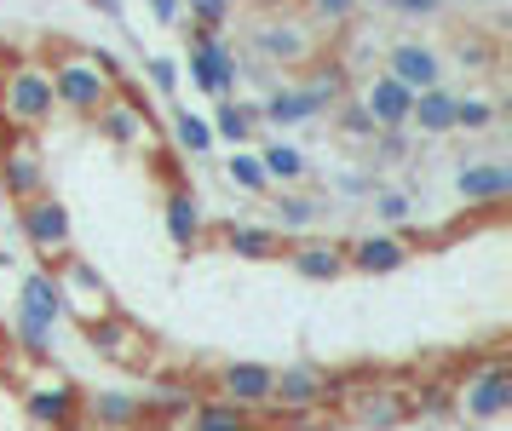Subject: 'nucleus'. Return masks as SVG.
<instances>
[{"label":"nucleus","mask_w":512,"mask_h":431,"mask_svg":"<svg viewBox=\"0 0 512 431\" xmlns=\"http://www.w3.org/2000/svg\"><path fill=\"white\" fill-rule=\"evenodd\" d=\"M52 87H58V110L93 121V115L121 92V64L110 52H98V46L58 41L52 46Z\"/></svg>","instance_id":"1"},{"label":"nucleus","mask_w":512,"mask_h":431,"mask_svg":"<svg viewBox=\"0 0 512 431\" xmlns=\"http://www.w3.org/2000/svg\"><path fill=\"white\" fill-rule=\"evenodd\" d=\"M52 115H58V87L47 58L0 64V133H41Z\"/></svg>","instance_id":"2"},{"label":"nucleus","mask_w":512,"mask_h":431,"mask_svg":"<svg viewBox=\"0 0 512 431\" xmlns=\"http://www.w3.org/2000/svg\"><path fill=\"white\" fill-rule=\"evenodd\" d=\"M449 409L461 414V420H501L512 409V363L507 357H484V363H466V374L455 380L449 391Z\"/></svg>","instance_id":"3"},{"label":"nucleus","mask_w":512,"mask_h":431,"mask_svg":"<svg viewBox=\"0 0 512 431\" xmlns=\"http://www.w3.org/2000/svg\"><path fill=\"white\" fill-rule=\"evenodd\" d=\"M81 340H87V351H98L110 368H127V374H150V363H156V340L144 334V322L121 317V311L81 322Z\"/></svg>","instance_id":"4"},{"label":"nucleus","mask_w":512,"mask_h":431,"mask_svg":"<svg viewBox=\"0 0 512 431\" xmlns=\"http://www.w3.org/2000/svg\"><path fill=\"white\" fill-rule=\"evenodd\" d=\"M24 409L41 431H81L87 426V391L75 386L70 374L41 368V374L24 386Z\"/></svg>","instance_id":"5"},{"label":"nucleus","mask_w":512,"mask_h":431,"mask_svg":"<svg viewBox=\"0 0 512 431\" xmlns=\"http://www.w3.org/2000/svg\"><path fill=\"white\" fill-rule=\"evenodd\" d=\"M334 403H340V414H346L351 426L363 431H397L403 420H409V391L397 386H380V380H351V386H334Z\"/></svg>","instance_id":"6"},{"label":"nucleus","mask_w":512,"mask_h":431,"mask_svg":"<svg viewBox=\"0 0 512 431\" xmlns=\"http://www.w3.org/2000/svg\"><path fill=\"white\" fill-rule=\"evenodd\" d=\"M18 230H24L29 253L41 259V265H58V259H70V207L58 202L52 190H41V196H29V202H18Z\"/></svg>","instance_id":"7"},{"label":"nucleus","mask_w":512,"mask_h":431,"mask_svg":"<svg viewBox=\"0 0 512 431\" xmlns=\"http://www.w3.org/2000/svg\"><path fill=\"white\" fill-rule=\"evenodd\" d=\"M236 81H242L236 46H225L213 29H196L190 23V87L219 104V98H236Z\"/></svg>","instance_id":"8"},{"label":"nucleus","mask_w":512,"mask_h":431,"mask_svg":"<svg viewBox=\"0 0 512 431\" xmlns=\"http://www.w3.org/2000/svg\"><path fill=\"white\" fill-rule=\"evenodd\" d=\"M52 276H58V299H64V317L81 328V322H98L116 311V294H110V282L98 276V265H87V259H58L52 265Z\"/></svg>","instance_id":"9"},{"label":"nucleus","mask_w":512,"mask_h":431,"mask_svg":"<svg viewBox=\"0 0 512 431\" xmlns=\"http://www.w3.org/2000/svg\"><path fill=\"white\" fill-rule=\"evenodd\" d=\"M41 190H47V156H41V144H35V133H12L0 144V196L6 202H29Z\"/></svg>","instance_id":"10"},{"label":"nucleus","mask_w":512,"mask_h":431,"mask_svg":"<svg viewBox=\"0 0 512 431\" xmlns=\"http://www.w3.org/2000/svg\"><path fill=\"white\" fill-rule=\"evenodd\" d=\"M334 403V374L317 363H288L271 374V409L294 414V409H328Z\"/></svg>","instance_id":"11"},{"label":"nucleus","mask_w":512,"mask_h":431,"mask_svg":"<svg viewBox=\"0 0 512 431\" xmlns=\"http://www.w3.org/2000/svg\"><path fill=\"white\" fill-rule=\"evenodd\" d=\"M93 121H98V138H110L116 150H156V144H162V138H156V121H150V110H144L133 92H116V98H110Z\"/></svg>","instance_id":"12"},{"label":"nucleus","mask_w":512,"mask_h":431,"mask_svg":"<svg viewBox=\"0 0 512 431\" xmlns=\"http://www.w3.org/2000/svg\"><path fill=\"white\" fill-rule=\"evenodd\" d=\"M340 248H346V271H357V276H392L415 259V242L403 230H369V236L340 242Z\"/></svg>","instance_id":"13"},{"label":"nucleus","mask_w":512,"mask_h":431,"mask_svg":"<svg viewBox=\"0 0 512 431\" xmlns=\"http://www.w3.org/2000/svg\"><path fill=\"white\" fill-rule=\"evenodd\" d=\"M386 75H397L409 92H426V87H443V52L420 35H397L386 46Z\"/></svg>","instance_id":"14"},{"label":"nucleus","mask_w":512,"mask_h":431,"mask_svg":"<svg viewBox=\"0 0 512 431\" xmlns=\"http://www.w3.org/2000/svg\"><path fill=\"white\" fill-rule=\"evenodd\" d=\"M357 104H363V115L374 121V133H403L409 127V104H415V92L403 87L397 75H369V87L357 92Z\"/></svg>","instance_id":"15"},{"label":"nucleus","mask_w":512,"mask_h":431,"mask_svg":"<svg viewBox=\"0 0 512 431\" xmlns=\"http://www.w3.org/2000/svg\"><path fill=\"white\" fill-rule=\"evenodd\" d=\"M271 363H219L213 368V391L236 403V409H271Z\"/></svg>","instance_id":"16"},{"label":"nucleus","mask_w":512,"mask_h":431,"mask_svg":"<svg viewBox=\"0 0 512 431\" xmlns=\"http://www.w3.org/2000/svg\"><path fill=\"white\" fill-rule=\"evenodd\" d=\"M254 52L265 64H282V69H300L311 64V29L294 18H271L254 29Z\"/></svg>","instance_id":"17"},{"label":"nucleus","mask_w":512,"mask_h":431,"mask_svg":"<svg viewBox=\"0 0 512 431\" xmlns=\"http://www.w3.org/2000/svg\"><path fill=\"white\" fill-rule=\"evenodd\" d=\"M455 190H461L466 207H501L512 196V167L507 161H466Z\"/></svg>","instance_id":"18"},{"label":"nucleus","mask_w":512,"mask_h":431,"mask_svg":"<svg viewBox=\"0 0 512 431\" xmlns=\"http://www.w3.org/2000/svg\"><path fill=\"white\" fill-rule=\"evenodd\" d=\"M179 431H265V420H259V409H236L225 397H196Z\"/></svg>","instance_id":"19"},{"label":"nucleus","mask_w":512,"mask_h":431,"mask_svg":"<svg viewBox=\"0 0 512 431\" xmlns=\"http://www.w3.org/2000/svg\"><path fill=\"white\" fill-rule=\"evenodd\" d=\"M202 230H208V219H202L196 190L190 184H173L167 190V242L179 253H190V248H202Z\"/></svg>","instance_id":"20"},{"label":"nucleus","mask_w":512,"mask_h":431,"mask_svg":"<svg viewBox=\"0 0 512 431\" xmlns=\"http://www.w3.org/2000/svg\"><path fill=\"white\" fill-rule=\"evenodd\" d=\"M288 271L305 276V282H334L346 276V248L340 242H288Z\"/></svg>","instance_id":"21"},{"label":"nucleus","mask_w":512,"mask_h":431,"mask_svg":"<svg viewBox=\"0 0 512 431\" xmlns=\"http://www.w3.org/2000/svg\"><path fill=\"white\" fill-rule=\"evenodd\" d=\"M219 248L231 253V259L265 265V259H282L288 236H282V230H265V225H225V230H219Z\"/></svg>","instance_id":"22"},{"label":"nucleus","mask_w":512,"mask_h":431,"mask_svg":"<svg viewBox=\"0 0 512 431\" xmlns=\"http://www.w3.org/2000/svg\"><path fill=\"white\" fill-rule=\"evenodd\" d=\"M18 311H24V317H41V322H64L58 276H52L47 265H35V271H24V282H18Z\"/></svg>","instance_id":"23"},{"label":"nucleus","mask_w":512,"mask_h":431,"mask_svg":"<svg viewBox=\"0 0 512 431\" xmlns=\"http://www.w3.org/2000/svg\"><path fill=\"white\" fill-rule=\"evenodd\" d=\"M87 420L98 431H133V426H144V397H133V391H98V397H87Z\"/></svg>","instance_id":"24"},{"label":"nucleus","mask_w":512,"mask_h":431,"mask_svg":"<svg viewBox=\"0 0 512 431\" xmlns=\"http://www.w3.org/2000/svg\"><path fill=\"white\" fill-rule=\"evenodd\" d=\"M455 98H461V92H449V87L415 92V104H409V127H420L426 138L455 133Z\"/></svg>","instance_id":"25"},{"label":"nucleus","mask_w":512,"mask_h":431,"mask_svg":"<svg viewBox=\"0 0 512 431\" xmlns=\"http://www.w3.org/2000/svg\"><path fill=\"white\" fill-rule=\"evenodd\" d=\"M305 121H317V104L300 87H277L259 98V127H305Z\"/></svg>","instance_id":"26"},{"label":"nucleus","mask_w":512,"mask_h":431,"mask_svg":"<svg viewBox=\"0 0 512 431\" xmlns=\"http://www.w3.org/2000/svg\"><path fill=\"white\" fill-rule=\"evenodd\" d=\"M213 138H225L231 150H242L248 138H259V104H242V98H219V110H213Z\"/></svg>","instance_id":"27"},{"label":"nucleus","mask_w":512,"mask_h":431,"mask_svg":"<svg viewBox=\"0 0 512 431\" xmlns=\"http://www.w3.org/2000/svg\"><path fill=\"white\" fill-rule=\"evenodd\" d=\"M259 167H265V179L271 184H300L311 167H305V156L288 144V138H265L259 144Z\"/></svg>","instance_id":"28"},{"label":"nucleus","mask_w":512,"mask_h":431,"mask_svg":"<svg viewBox=\"0 0 512 431\" xmlns=\"http://www.w3.org/2000/svg\"><path fill=\"white\" fill-rule=\"evenodd\" d=\"M213 144V127H208V115H190V110H173V150L179 156H208Z\"/></svg>","instance_id":"29"},{"label":"nucleus","mask_w":512,"mask_h":431,"mask_svg":"<svg viewBox=\"0 0 512 431\" xmlns=\"http://www.w3.org/2000/svg\"><path fill=\"white\" fill-rule=\"evenodd\" d=\"M52 334H58V322H41V317H24V311H12V340L24 345L29 363H47V357H52Z\"/></svg>","instance_id":"30"},{"label":"nucleus","mask_w":512,"mask_h":431,"mask_svg":"<svg viewBox=\"0 0 512 431\" xmlns=\"http://www.w3.org/2000/svg\"><path fill=\"white\" fill-rule=\"evenodd\" d=\"M300 92L317 104V115H328L340 98H346V69H340V64H317V69H311V81H305Z\"/></svg>","instance_id":"31"},{"label":"nucleus","mask_w":512,"mask_h":431,"mask_svg":"<svg viewBox=\"0 0 512 431\" xmlns=\"http://www.w3.org/2000/svg\"><path fill=\"white\" fill-rule=\"evenodd\" d=\"M225 179H231L242 196H271V179H265V167H259V150H231Z\"/></svg>","instance_id":"32"},{"label":"nucleus","mask_w":512,"mask_h":431,"mask_svg":"<svg viewBox=\"0 0 512 431\" xmlns=\"http://www.w3.org/2000/svg\"><path fill=\"white\" fill-rule=\"evenodd\" d=\"M179 6H185V23H196V29H213V35L231 23V0H179Z\"/></svg>","instance_id":"33"},{"label":"nucleus","mask_w":512,"mask_h":431,"mask_svg":"<svg viewBox=\"0 0 512 431\" xmlns=\"http://www.w3.org/2000/svg\"><path fill=\"white\" fill-rule=\"evenodd\" d=\"M495 104L489 98H455V127H466V133H484V127H495Z\"/></svg>","instance_id":"34"},{"label":"nucleus","mask_w":512,"mask_h":431,"mask_svg":"<svg viewBox=\"0 0 512 431\" xmlns=\"http://www.w3.org/2000/svg\"><path fill=\"white\" fill-rule=\"evenodd\" d=\"M317 213H323V202H311V196H288V190H282V196H277V219H282V225H288V230L311 225Z\"/></svg>","instance_id":"35"},{"label":"nucleus","mask_w":512,"mask_h":431,"mask_svg":"<svg viewBox=\"0 0 512 431\" xmlns=\"http://www.w3.org/2000/svg\"><path fill=\"white\" fill-rule=\"evenodd\" d=\"M144 81L173 98V92H179V64H173V58H144Z\"/></svg>","instance_id":"36"},{"label":"nucleus","mask_w":512,"mask_h":431,"mask_svg":"<svg viewBox=\"0 0 512 431\" xmlns=\"http://www.w3.org/2000/svg\"><path fill=\"white\" fill-rule=\"evenodd\" d=\"M374 213H380L386 225H403V219L415 213V202H409L403 190H380V196H374Z\"/></svg>","instance_id":"37"},{"label":"nucleus","mask_w":512,"mask_h":431,"mask_svg":"<svg viewBox=\"0 0 512 431\" xmlns=\"http://www.w3.org/2000/svg\"><path fill=\"white\" fill-rule=\"evenodd\" d=\"M334 110H340V133H346V138H357V144L374 138V121L363 115V104H334Z\"/></svg>","instance_id":"38"},{"label":"nucleus","mask_w":512,"mask_h":431,"mask_svg":"<svg viewBox=\"0 0 512 431\" xmlns=\"http://www.w3.org/2000/svg\"><path fill=\"white\" fill-rule=\"evenodd\" d=\"M403 156H409L403 133H374V161H403Z\"/></svg>","instance_id":"39"},{"label":"nucleus","mask_w":512,"mask_h":431,"mask_svg":"<svg viewBox=\"0 0 512 431\" xmlns=\"http://www.w3.org/2000/svg\"><path fill=\"white\" fill-rule=\"evenodd\" d=\"M144 156H150V167H156L167 184H185V173H179V156H173V150H162V144H156V150H144Z\"/></svg>","instance_id":"40"},{"label":"nucleus","mask_w":512,"mask_h":431,"mask_svg":"<svg viewBox=\"0 0 512 431\" xmlns=\"http://www.w3.org/2000/svg\"><path fill=\"white\" fill-rule=\"evenodd\" d=\"M150 18L162 23V29H179V23H185V6H179V0H150Z\"/></svg>","instance_id":"41"},{"label":"nucleus","mask_w":512,"mask_h":431,"mask_svg":"<svg viewBox=\"0 0 512 431\" xmlns=\"http://www.w3.org/2000/svg\"><path fill=\"white\" fill-rule=\"evenodd\" d=\"M305 6H311V12H317V18L340 23V18H351V6H357V0H305Z\"/></svg>","instance_id":"42"},{"label":"nucleus","mask_w":512,"mask_h":431,"mask_svg":"<svg viewBox=\"0 0 512 431\" xmlns=\"http://www.w3.org/2000/svg\"><path fill=\"white\" fill-rule=\"evenodd\" d=\"M392 6L403 12V18H420V23H426V18H438V12H443L438 0H392Z\"/></svg>","instance_id":"43"},{"label":"nucleus","mask_w":512,"mask_h":431,"mask_svg":"<svg viewBox=\"0 0 512 431\" xmlns=\"http://www.w3.org/2000/svg\"><path fill=\"white\" fill-rule=\"evenodd\" d=\"M455 58H461L466 69H484L489 58H495V52H484V41H461V52H455Z\"/></svg>","instance_id":"44"},{"label":"nucleus","mask_w":512,"mask_h":431,"mask_svg":"<svg viewBox=\"0 0 512 431\" xmlns=\"http://www.w3.org/2000/svg\"><path fill=\"white\" fill-rule=\"evenodd\" d=\"M340 196H369V179H363V173H346V179H340Z\"/></svg>","instance_id":"45"},{"label":"nucleus","mask_w":512,"mask_h":431,"mask_svg":"<svg viewBox=\"0 0 512 431\" xmlns=\"http://www.w3.org/2000/svg\"><path fill=\"white\" fill-rule=\"evenodd\" d=\"M98 12H104V18H121V0H93Z\"/></svg>","instance_id":"46"},{"label":"nucleus","mask_w":512,"mask_h":431,"mask_svg":"<svg viewBox=\"0 0 512 431\" xmlns=\"http://www.w3.org/2000/svg\"><path fill=\"white\" fill-rule=\"evenodd\" d=\"M0 144H6V133H0Z\"/></svg>","instance_id":"47"}]
</instances>
